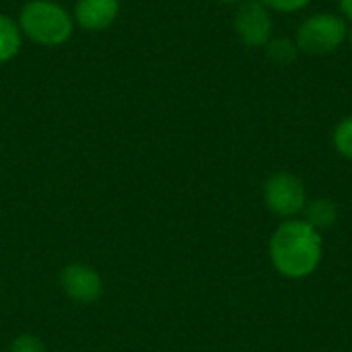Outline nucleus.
<instances>
[{
	"mask_svg": "<svg viewBox=\"0 0 352 352\" xmlns=\"http://www.w3.org/2000/svg\"><path fill=\"white\" fill-rule=\"evenodd\" d=\"M60 287L74 303L91 305L103 295V278L99 272L82 262L68 264L60 270Z\"/></svg>",
	"mask_w": 352,
	"mask_h": 352,
	"instance_id": "nucleus-6",
	"label": "nucleus"
},
{
	"mask_svg": "<svg viewBox=\"0 0 352 352\" xmlns=\"http://www.w3.org/2000/svg\"><path fill=\"white\" fill-rule=\"evenodd\" d=\"M233 29L248 47H262L272 37V16L260 0H243L233 16Z\"/></svg>",
	"mask_w": 352,
	"mask_h": 352,
	"instance_id": "nucleus-5",
	"label": "nucleus"
},
{
	"mask_svg": "<svg viewBox=\"0 0 352 352\" xmlns=\"http://www.w3.org/2000/svg\"><path fill=\"white\" fill-rule=\"evenodd\" d=\"M264 200L272 212H276L278 217L291 219L305 210L307 192H305L303 182L297 175L289 171H280L268 177V182L264 184Z\"/></svg>",
	"mask_w": 352,
	"mask_h": 352,
	"instance_id": "nucleus-4",
	"label": "nucleus"
},
{
	"mask_svg": "<svg viewBox=\"0 0 352 352\" xmlns=\"http://www.w3.org/2000/svg\"><path fill=\"white\" fill-rule=\"evenodd\" d=\"M23 33L14 19L0 14V64L10 62L21 50Z\"/></svg>",
	"mask_w": 352,
	"mask_h": 352,
	"instance_id": "nucleus-8",
	"label": "nucleus"
},
{
	"mask_svg": "<svg viewBox=\"0 0 352 352\" xmlns=\"http://www.w3.org/2000/svg\"><path fill=\"white\" fill-rule=\"evenodd\" d=\"M10 352H45V346L37 336L21 334L10 342Z\"/></svg>",
	"mask_w": 352,
	"mask_h": 352,
	"instance_id": "nucleus-12",
	"label": "nucleus"
},
{
	"mask_svg": "<svg viewBox=\"0 0 352 352\" xmlns=\"http://www.w3.org/2000/svg\"><path fill=\"white\" fill-rule=\"evenodd\" d=\"M266 8H272L276 12H297L305 8L311 0H260Z\"/></svg>",
	"mask_w": 352,
	"mask_h": 352,
	"instance_id": "nucleus-13",
	"label": "nucleus"
},
{
	"mask_svg": "<svg viewBox=\"0 0 352 352\" xmlns=\"http://www.w3.org/2000/svg\"><path fill=\"white\" fill-rule=\"evenodd\" d=\"M346 21L334 12H316L307 16L295 35V43L301 52L322 56L338 50L346 41Z\"/></svg>",
	"mask_w": 352,
	"mask_h": 352,
	"instance_id": "nucleus-3",
	"label": "nucleus"
},
{
	"mask_svg": "<svg viewBox=\"0 0 352 352\" xmlns=\"http://www.w3.org/2000/svg\"><path fill=\"white\" fill-rule=\"evenodd\" d=\"M120 14V0H78L74 6V23L87 31L107 29Z\"/></svg>",
	"mask_w": 352,
	"mask_h": 352,
	"instance_id": "nucleus-7",
	"label": "nucleus"
},
{
	"mask_svg": "<svg viewBox=\"0 0 352 352\" xmlns=\"http://www.w3.org/2000/svg\"><path fill=\"white\" fill-rule=\"evenodd\" d=\"M346 39H349V43H351V45H352V27H351V29H349V33H346Z\"/></svg>",
	"mask_w": 352,
	"mask_h": 352,
	"instance_id": "nucleus-16",
	"label": "nucleus"
},
{
	"mask_svg": "<svg viewBox=\"0 0 352 352\" xmlns=\"http://www.w3.org/2000/svg\"><path fill=\"white\" fill-rule=\"evenodd\" d=\"M334 146L336 151L352 161V116L342 120L334 130Z\"/></svg>",
	"mask_w": 352,
	"mask_h": 352,
	"instance_id": "nucleus-11",
	"label": "nucleus"
},
{
	"mask_svg": "<svg viewBox=\"0 0 352 352\" xmlns=\"http://www.w3.org/2000/svg\"><path fill=\"white\" fill-rule=\"evenodd\" d=\"M297 43L291 41L289 37H276L270 39L266 43V56L274 62V64H289L297 58Z\"/></svg>",
	"mask_w": 352,
	"mask_h": 352,
	"instance_id": "nucleus-10",
	"label": "nucleus"
},
{
	"mask_svg": "<svg viewBox=\"0 0 352 352\" xmlns=\"http://www.w3.org/2000/svg\"><path fill=\"white\" fill-rule=\"evenodd\" d=\"M274 268L287 278H305L322 262V237L305 221H285L270 239Z\"/></svg>",
	"mask_w": 352,
	"mask_h": 352,
	"instance_id": "nucleus-1",
	"label": "nucleus"
},
{
	"mask_svg": "<svg viewBox=\"0 0 352 352\" xmlns=\"http://www.w3.org/2000/svg\"><path fill=\"white\" fill-rule=\"evenodd\" d=\"M336 217H338V208L328 198H318L305 206V223H309L318 231L332 227Z\"/></svg>",
	"mask_w": 352,
	"mask_h": 352,
	"instance_id": "nucleus-9",
	"label": "nucleus"
},
{
	"mask_svg": "<svg viewBox=\"0 0 352 352\" xmlns=\"http://www.w3.org/2000/svg\"><path fill=\"white\" fill-rule=\"evenodd\" d=\"M340 2V10L342 14H346V19L352 21V0H338Z\"/></svg>",
	"mask_w": 352,
	"mask_h": 352,
	"instance_id": "nucleus-14",
	"label": "nucleus"
},
{
	"mask_svg": "<svg viewBox=\"0 0 352 352\" xmlns=\"http://www.w3.org/2000/svg\"><path fill=\"white\" fill-rule=\"evenodd\" d=\"M219 2H223V4H237V2H243V0H219Z\"/></svg>",
	"mask_w": 352,
	"mask_h": 352,
	"instance_id": "nucleus-15",
	"label": "nucleus"
},
{
	"mask_svg": "<svg viewBox=\"0 0 352 352\" xmlns=\"http://www.w3.org/2000/svg\"><path fill=\"white\" fill-rule=\"evenodd\" d=\"M19 27L25 37L39 45H62L74 29L72 14L54 0H29L19 14Z\"/></svg>",
	"mask_w": 352,
	"mask_h": 352,
	"instance_id": "nucleus-2",
	"label": "nucleus"
}]
</instances>
